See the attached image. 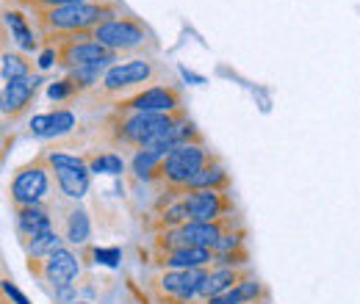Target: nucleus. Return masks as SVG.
<instances>
[{"label":"nucleus","mask_w":360,"mask_h":304,"mask_svg":"<svg viewBox=\"0 0 360 304\" xmlns=\"http://www.w3.org/2000/svg\"><path fill=\"white\" fill-rule=\"evenodd\" d=\"M39 25L45 31V37H72V34H89L97 25L108 22L114 17V6L111 3H72V6H61V8H47L37 11Z\"/></svg>","instance_id":"1"},{"label":"nucleus","mask_w":360,"mask_h":304,"mask_svg":"<svg viewBox=\"0 0 360 304\" xmlns=\"http://www.w3.org/2000/svg\"><path fill=\"white\" fill-rule=\"evenodd\" d=\"M202 166H208V150L202 144H194V141L191 144H180L164 158L161 177L175 188H186L191 183V177Z\"/></svg>","instance_id":"2"},{"label":"nucleus","mask_w":360,"mask_h":304,"mask_svg":"<svg viewBox=\"0 0 360 304\" xmlns=\"http://www.w3.org/2000/svg\"><path fill=\"white\" fill-rule=\"evenodd\" d=\"M47 197H50V174L42 164H31V166L20 169L8 185V199L17 211L20 208H37Z\"/></svg>","instance_id":"3"},{"label":"nucleus","mask_w":360,"mask_h":304,"mask_svg":"<svg viewBox=\"0 0 360 304\" xmlns=\"http://www.w3.org/2000/svg\"><path fill=\"white\" fill-rule=\"evenodd\" d=\"M91 37H94V42L108 47L111 53H120V50L128 53V50H139L141 44H147V31L134 17H111L108 22L97 25L91 31Z\"/></svg>","instance_id":"4"},{"label":"nucleus","mask_w":360,"mask_h":304,"mask_svg":"<svg viewBox=\"0 0 360 304\" xmlns=\"http://www.w3.org/2000/svg\"><path fill=\"white\" fill-rule=\"evenodd\" d=\"M178 119L172 114H128L122 117V122L117 125V138L134 147H150L164 131H169Z\"/></svg>","instance_id":"5"},{"label":"nucleus","mask_w":360,"mask_h":304,"mask_svg":"<svg viewBox=\"0 0 360 304\" xmlns=\"http://www.w3.org/2000/svg\"><path fill=\"white\" fill-rule=\"evenodd\" d=\"M153 78H155V64H153V61H147V58H131V61L114 64V67L105 72L100 88H103L105 94H120V91H125V88L141 86V84H147V81H153Z\"/></svg>","instance_id":"6"},{"label":"nucleus","mask_w":360,"mask_h":304,"mask_svg":"<svg viewBox=\"0 0 360 304\" xmlns=\"http://www.w3.org/2000/svg\"><path fill=\"white\" fill-rule=\"evenodd\" d=\"M225 235V227L222 221H188L178 227L175 232L164 235L167 238V246L169 249H178V246H200V249H217L219 241Z\"/></svg>","instance_id":"7"},{"label":"nucleus","mask_w":360,"mask_h":304,"mask_svg":"<svg viewBox=\"0 0 360 304\" xmlns=\"http://www.w3.org/2000/svg\"><path fill=\"white\" fill-rule=\"evenodd\" d=\"M120 108L131 114H175L180 108V94L172 86H153L134 94Z\"/></svg>","instance_id":"8"},{"label":"nucleus","mask_w":360,"mask_h":304,"mask_svg":"<svg viewBox=\"0 0 360 304\" xmlns=\"http://www.w3.org/2000/svg\"><path fill=\"white\" fill-rule=\"evenodd\" d=\"M188 221H219L225 213V197L214 188L205 191H188L183 197Z\"/></svg>","instance_id":"9"},{"label":"nucleus","mask_w":360,"mask_h":304,"mask_svg":"<svg viewBox=\"0 0 360 304\" xmlns=\"http://www.w3.org/2000/svg\"><path fill=\"white\" fill-rule=\"evenodd\" d=\"M39 274L45 277L47 282H53L56 288H61V285H72V279L81 274V263H78V258H75L72 249L61 246L58 252H53L50 258H45V265H42Z\"/></svg>","instance_id":"10"},{"label":"nucleus","mask_w":360,"mask_h":304,"mask_svg":"<svg viewBox=\"0 0 360 304\" xmlns=\"http://www.w3.org/2000/svg\"><path fill=\"white\" fill-rule=\"evenodd\" d=\"M37 86H39V78L28 75V78H17L11 84H3V91H0V105H3V114L14 117L20 111L28 108L31 97L37 94Z\"/></svg>","instance_id":"11"},{"label":"nucleus","mask_w":360,"mask_h":304,"mask_svg":"<svg viewBox=\"0 0 360 304\" xmlns=\"http://www.w3.org/2000/svg\"><path fill=\"white\" fill-rule=\"evenodd\" d=\"M75 128V114L67 108L50 111V114H39L31 119V136L37 138H56V136H67Z\"/></svg>","instance_id":"12"},{"label":"nucleus","mask_w":360,"mask_h":304,"mask_svg":"<svg viewBox=\"0 0 360 304\" xmlns=\"http://www.w3.org/2000/svg\"><path fill=\"white\" fill-rule=\"evenodd\" d=\"M14 221H17V232H20L22 244H28V241H34V238H39V235H45V232L53 230L50 213H47L42 205H37V208H20Z\"/></svg>","instance_id":"13"},{"label":"nucleus","mask_w":360,"mask_h":304,"mask_svg":"<svg viewBox=\"0 0 360 304\" xmlns=\"http://www.w3.org/2000/svg\"><path fill=\"white\" fill-rule=\"evenodd\" d=\"M56 183H58V191L67 197V199H81L86 191H89L91 183V169H56Z\"/></svg>","instance_id":"14"},{"label":"nucleus","mask_w":360,"mask_h":304,"mask_svg":"<svg viewBox=\"0 0 360 304\" xmlns=\"http://www.w3.org/2000/svg\"><path fill=\"white\" fill-rule=\"evenodd\" d=\"M214 249H200V246H178L169 249L164 263L169 268H205L208 263H214Z\"/></svg>","instance_id":"15"},{"label":"nucleus","mask_w":360,"mask_h":304,"mask_svg":"<svg viewBox=\"0 0 360 304\" xmlns=\"http://www.w3.org/2000/svg\"><path fill=\"white\" fill-rule=\"evenodd\" d=\"M238 282H241V277H238V271H236V268H230V265H217V268L205 277L200 296H205V299L222 296V293H227V291H233Z\"/></svg>","instance_id":"16"},{"label":"nucleus","mask_w":360,"mask_h":304,"mask_svg":"<svg viewBox=\"0 0 360 304\" xmlns=\"http://www.w3.org/2000/svg\"><path fill=\"white\" fill-rule=\"evenodd\" d=\"M3 20H6V28L11 31V39L20 44L22 50H28V53H34L39 42H37V37H34V31L28 28V22H25V17L20 14V11H11V8H6V14H3Z\"/></svg>","instance_id":"17"},{"label":"nucleus","mask_w":360,"mask_h":304,"mask_svg":"<svg viewBox=\"0 0 360 304\" xmlns=\"http://www.w3.org/2000/svg\"><path fill=\"white\" fill-rule=\"evenodd\" d=\"M114 67V61H100V64H86V67H75V70H67L70 72V81L78 91L91 88L94 84H103L105 72Z\"/></svg>","instance_id":"18"},{"label":"nucleus","mask_w":360,"mask_h":304,"mask_svg":"<svg viewBox=\"0 0 360 304\" xmlns=\"http://www.w3.org/2000/svg\"><path fill=\"white\" fill-rule=\"evenodd\" d=\"M161 164H164V155L158 150H150V147H141L136 150L134 161H131V169L139 180H150L153 174H161Z\"/></svg>","instance_id":"19"},{"label":"nucleus","mask_w":360,"mask_h":304,"mask_svg":"<svg viewBox=\"0 0 360 304\" xmlns=\"http://www.w3.org/2000/svg\"><path fill=\"white\" fill-rule=\"evenodd\" d=\"M70 244H86L91 238V221L89 213L84 208H72L70 216H67V235H64Z\"/></svg>","instance_id":"20"},{"label":"nucleus","mask_w":360,"mask_h":304,"mask_svg":"<svg viewBox=\"0 0 360 304\" xmlns=\"http://www.w3.org/2000/svg\"><path fill=\"white\" fill-rule=\"evenodd\" d=\"M225 180H227V174L219 164H208V166H202L200 172L191 177V183H188L186 188H188V191H205V188H214V191H217V185H222Z\"/></svg>","instance_id":"21"},{"label":"nucleus","mask_w":360,"mask_h":304,"mask_svg":"<svg viewBox=\"0 0 360 304\" xmlns=\"http://www.w3.org/2000/svg\"><path fill=\"white\" fill-rule=\"evenodd\" d=\"M64 244H61V235L56 232V230H50L45 235H39V238H34V241H28L25 244V249H28V255H31V260H39V258H50L53 252H58Z\"/></svg>","instance_id":"22"},{"label":"nucleus","mask_w":360,"mask_h":304,"mask_svg":"<svg viewBox=\"0 0 360 304\" xmlns=\"http://www.w3.org/2000/svg\"><path fill=\"white\" fill-rule=\"evenodd\" d=\"M31 75V67L22 55H14V53H3V61H0V78L3 84H11L17 78H28Z\"/></svg>","instance_id":"23"},{"label":"nucleus","mask_w":360,"mask_h":304,"mask_svg":"<svg viewBox=\"0 0 360 304\" xmlns=\"http://www.w3.org/2000/svg\"><path fill=\"white\" fill-rule=\"evenodd\" d=\"M89 169L94 174H122L125 172V161L114 152H105V155H97L89 161Z\"/></svg>","instance_id":"24"},{"label":"nucleus","mask_w":360,"mask_h":304,"mask_svg":"<svg viewBox=\"0 0 360 304\" xmlns=\"http://www.w3.org/2000/svg\"><path fill=\"white\" fill-rule=\"evenodd\" d=\"M45 161L53 172H56V169H84V166H86L84 158H78V155H67V152H50Z\"/></svg>","instance_id":"25"},{"label":"nucleus","mask_w":360,"mask_h":304,"mask_svg":"<svg viewBox=\"0 0 360 304\" xmlns=\"http://www.w3.org/2000/svg\"><path fill=\"white\" fill-rule=\"evenodd\" d=\"M75 91H78V88L72 86V81L67 78V81H56V84H50V86H47V97L56 100V103H61V100H67V97L75 94Z\"/></svg>","instance_id":"26"},{"label":"nucleus","mask_w":360,"mask_h":304,"mask_svg":"<svg viewBox=\"0 0 360 304\" xmlns=\"http://www.w3.org/2000/svg\"><path fill=\"white\" fill-rule=\"evenodd\" d=\"M25 6H31L34 11H47V8H61V6H72V3H89V0H22Z\"/></svg>","instance_id":"27"},{"label":"nucleus","mask_w":360,"mask_h":304,"mask_svg":"<svg viewBox=\"0 0 360 304\" xmlns=\"http://www.w3.org/2000/svg\"><path fill=\"white\" fill-rule=\"evenodd\" d=\"M238 246H241V232H225V235H222V241H219V246H217L214 252H217V255H227L230 249L236 252Z\"/></svg>","instance_id":"28"},{"label":"nucleus","mask_w":360,"mask_h":304,"mask_svg":"<svg viewBox=\"0 0 360 304\" xmlns=\"http://www.w3.org/2000/svg\"><path fill=\"white\" fill-rule=\"evenodd\" d=\"M208 304H247V299H244L241 288L236 285L233 291H227V293H222V296H214V299H208Z\"/></svg>","instance_id":"29"},{"label":"nucleus","mask_w":360,"mask_h":304,"mask_svg":"<svg viewBox=\"0 0 360 304\" xmlns=\"http://www.w3.org/2000/svg\"><path fill=\"white\" fill-rule=\"evenodd\" d=\"M3 293H6V299H11V304H31L28 296H25L11 279H3Z\"/></svg>","instance_id":"30"},{"label":"nucleus","mask_w":360,"mask_h":304,"mask_svg":"<svg viewBox=\"0 0 360 304\" xmlns=\"http://www.w3.org/2000/svg\"><path fill=\"white\" fill-rule=\"evenodd\" d=\"M120 258H122V252L120 249H94V260L103 263V265H117L120 263Z\"/></svg>","instance_id":"31"},{"label":"nucleus","mask_w":360,"mask_h":304,"mask_svg":"<svg viewBox=\"0 0 360 304\" xmlns=\"http://www.w3.org/2000/svg\"><path fill=\"white\" fill-rule=\"evenodd\" d=\"M56 61H58V50H56V47H45V50L39 53V70H42V72L50 70Z\"/></svg>","instance_id":"32"},{"label":"nucleus","mask_w":360,"mask_h":304,"mask_svg":"<svg viewBox=\"0 0 360 304\" xmlns=\"http://www.w3.org/2000/svg\"><path fill=\"white\" fill-rule=\"evenodd\" d=\"M252 304H266V302H252Z\"/></svg>","instance_id":"33"},{"label":"nucleus","mask_w":360,"mask_h":304,"mask_svg":"<svg viewBox=\"0 0 360 304\" xmlns=\"http://www.w3.org/2000/svg\"><path fill=\"white\" fill-rule=\"evenodd\" d=\"M72 304H86V302H72Z\"/></svg>","instance_id":"34"}]
</instances>
